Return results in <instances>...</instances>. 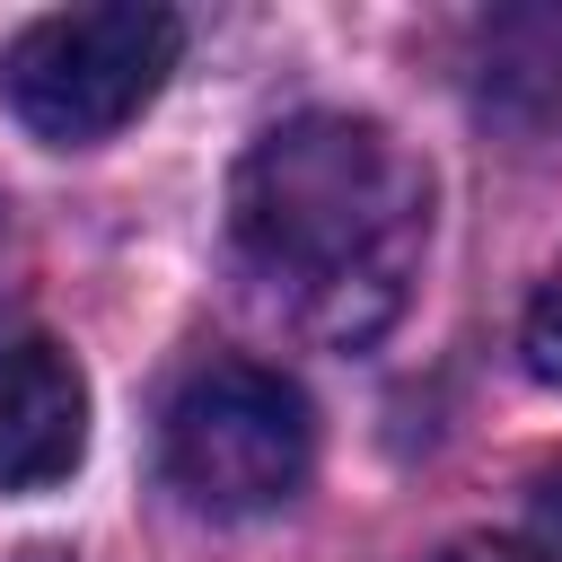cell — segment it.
Here are the masks:
<instances>
[{
    "label": "cell",
    "mask_w": 562,
    "mask_h": 562,
    "mask_svg": "<svg viewBox=\"0 0 562 562\" xmlns=\"http://www.w3.org/2000/svg\"><path fill=\"white\" fill-rule=\"evenodd\" d=\"M228 255L307 342H378L430 255V176L369 114H290L228 176Z\"/></svg>",
    "instance_id": "6da1fadb"
},
{
    "label": "cell",
    "mask_w": 562,
    "mask_h": 562,
    "mask_svg": "<svg viewBox=\"0 0 562 562\" xmlns=\"http://www.w3.org/2000/svg\"><path fill=\"white\" fill-rule=\"evenodd\" d=\"M167 492L202 518H263L316 465L307 395L263 360H202L158 413Z\"/></svg>",
    "instance_id": "7a4b0ae2"
},
{
    "label": "cell",
    "mask_w": 562,
    "mask_h": 562,
    "mask_svg": "<svg viewBox=\"0 0 562 562\" xmlns=\"http://www.w3.org/2000/svg\"><path fill=\"white\" fill-rule=\"evenodd\" d=\"M184 53V26L176 9H140V0H114V9H53L35 18L9 61H0V97L9 114L53 140V149H88L105 132H123L176 70Z\"/></svg>",
    "instance_id": "3957f363"
},
{
    "label": "cell",
    "mask_w": 562,
    "mask_h": 562,
    "mask_svg": "<svg viewBox=\"0 0 562 562\" xmlns=\"http://www.w3.org/2000/svg\"><path fill=\"white\" fill-rule=\"evenodd\" d=\"M88 457V378L61 342H0V492H53Z\"/></svg>",
    "instance_id": "277c9868"
},
{
    "label": "cell",
    "mask_w": 562,
    "mask_h": 562,
    "mask_svg": "<svg viewBox=\"0 0 562 562\" xmlns=\"http://www.w3.org/2000/svg\"><path fill=\"white\" fill-rule=\"evenodd\" d=\"M518 360H527V378L562 386V263L536 281V299H527V316H518Z\"/></svg>",
    "instance_id": "5b68a950"
},
{
    "label": "cell",
    "mask_w": 562,
    "mask_h": 562,
    "mask_svg": "<svg viewBox=\"0 0 562 562\" xmlns=\"http://www.w3.org/2000/svg\"><path fill=\"white\" fill-rule=\"evenodd\" d=\"M527 518H536V553L562 562V457L536 465V483H527Z\"/></svg>",
    "instance_id": "8992f818"
},
{
    "label": "cell",
    "mask_w": 562,
    "mask_h": 562,
    "mask_svg": "<svg viewBox=\"0 0 562 562\" xmlns=\"http://www.w3.org/2000/svg\"><path fill=\"white\" fill-rule=\"evenodd\" d=\"M430 562H544L536 544H509V536H457V544H439Z\"/></svg>",
    "instance_id": "52a82bcc"
},
{
    "label": "cell",
    "mask_w": 562,
    "mask_h": 562,
    "mask_svg": "<svg viewBox=\"0 0 562 562\" xmlns=\"http://www.w3.org/2000/svg\"><path fill=\"white\" fill-rule=\"evenodd\" d=\"M0 246H9V202H0Z\"/></svg>",
    "instance_id": "ba28073f"
}]
</instances>
